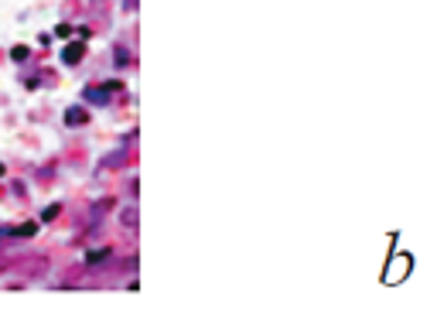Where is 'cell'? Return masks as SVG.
I'll use <instances>...</instances> for the list:
<instances>
[{
    "mask_svg": "<svg viewBox=\"0 0 437 321\" xmlns=\"http://www.w3.org/2000/svg\"><path fill=\"white\" fill-rule=\"evenodd\" d=\"M82 52H86L82 45H68V48L62 52V62H65V65H79V59H82Z\"/></svg>",
    "mask_w": 437,
    "mask_h": 321,
    "instance_id": "obj_1",
    "label": "cell"
},
{
    "mask_svg": "<svg viewBox=\"0 0 437 321\" xmlns=\"http://www.w3.org/2000/svg\"><path fill=\"white\" fill-rule=\"evenodd\" d=\"M55 215H59V205H48V208H45V215H41V219H45V222H48V219H55Z\"/></svg>",
    "mask_w": 437,
    "mask_h": 321,
    "instance_id": "obj_2",
    "label": "cell"
},
{
    "mask_svg": "<svg viewBox=\"0 0 437 321\" xmlns=\"http://www.w3.org/2000/svg\"><path fill=\"white\" fill-rule=\"evenodd\" d=\"M14 59L24 62V59H28V48H24V45H17V48H14Z\"/></svg>",
    "mask_w": 437,
    "mask_h": 321,
    "instance_id": "obj_3",
    "label": "cell"
},
{
    "mask_svg": "<svg viewBox=\"0 0 437 321\" xmlns=\"http://www.w3.org/2000/svg\"><path fill=\"white\" fill-rule=\"evenodd\" d=\"M65 120H68V123H82V120H86V113H68Z\"/></svg>",
    "mask_w": 437,
    "mask_h": 321,
    "instance_id": "obj_4",
    "label": "cell"
},
{
    "mask_svg": "<svg viewBox=\"0 0 437 321\" xmlns=\"http://www.w3.org/2000/svg\"><path fill=\"white\" fill-rule=\"evenodd\" d=\"M0 175H3V164H0Z\"/></svg>",
    "mask_w": 437,
    "mask_h": 321,
    "instance_id": "obj_5",
    "label": "cell"
}]
</instances>
